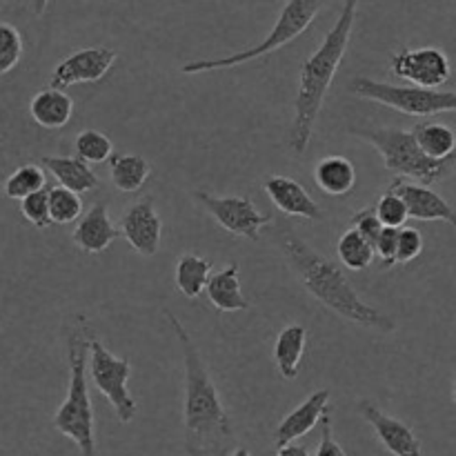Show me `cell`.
I'll return each instance as SVG.
<instances>
[{"mask_svg": "<svg viewBox=\"0 0 456 456\" xmlns=\"http://www.w3.org/2000/svg\"><path fill=\"white\" fill-rule=\"evenodd\" d=\"M74 147L76 156L89 165L105 163L107 159L114 156V142L110 141L107 134L98 132V129H83V132L76 136Z\"/></svg>", "mask_w": 456, "mask_h": 456, "instance_id": "28", "label": "cell"}, {"mask_svg": "<svg viewBox=\"0 0 456 456\" xmlns=\"http://www.w3.org/2000/svg\"><path fill=\"white\" fill-rule=\"evenodd\" d=\"M374 209H377V216L379 221L383 223V227L401 230V227H405V223L410 221L408 205H405V200L392 190L383 191L381 199H379L377 205H374Z\"/></svg>", "mask_w": 456, "mask_h": 456, "instance_id": "30", "label": "cell"}, {"mask_svg": "<svg viewBox=\"0 0 456 456\" xmlns=\"http://www.w3.org/2000/svg\"><path fill=\"white\" fill-rule=\"evenodd\" d=\"M356 12H359V0H346L332 29L325 34V38L321 40L314 53L301 65V78H298L297 98H294L292 129H289L288 136L289 147H292L297 156H303L307 147H310L325 94H328L330 85H332L334 76H337L338 67H341L347 45H350Z\"/></svg>", "mask_w": 456, "mask_h": 456, "instance_id": "3", "label": "cell"}, {"mask_svg": "<svg viewBox=\"0 0 456 456\" xmlns=\"http://www.w3.org/2000/svg\"><path fill=\"white\" fill-rule=\"evenodd\" d=\"M43 190H47V176L40 165H22L4 181V196L12 200H25Z\"/></svg>", "mask_w": 456, "mask_h": 456, "instance_id": "27", "label": "cell"}, {"mask_svg": "<svg viewBox=\"0 0 456 456\" xmlns=\"http://www.w3.org/2000/svg\"><path fill=\"white\" fill-rule=\"evenodd\" d=\"M387 190L396 191L408 205L410 218L414 221H444L456 227V209L430 185L412 183L410 178L396 176Z\"/></svg>", "mask_w": 456, "mask_h": 456, "instance_id": "14", "label": "cell"}, {"mask_svg": "<svg viewBox=\"0 0 456 456\" xmlns=\"http://www.w3.org/2000/svg\"><path fill=\"white\" fill-rule=\"evenodd\" d=\"M239 272V263H230V265H225L223 270L214 272L212 279H209L205 294H208L209 303H212L218 312L249 310V301L245 298L243 289H240Z\"/></svg>", "mask_w": 456, "mask_h": 456, "instance_id": "18", "label": "cell"}, {"mask_svg": "<svg viewBox=\"0 0 456 456\" xmlns=\"http://www.w3.org/2000/svg\"><path fill=\"white\" fill-rule=\"evenodd\" d=\"M89 377H92L96 390L111 403L118 421L132 423L138 412L136 399H134L127 387L129 377H132V363L127 359L114 356L98 338H92Z\"/></svg>", "mask_w": 456, "mask_h": 456, "instance_id": "8", "label": "cell"}, {"mask_svg": "<svg viewBox=\"0 0 456 456\" xmlns=\"http://www.w3.org/2000/svg\"><path fill=\"white\" fill-rule=\"evenodd\" d=\"M361 141L370 142L381 154L386 169L396 176L410 178L421 185H435L456 174V154L445 160H435L419 147L412 129L396 127H361L350 129Z\"/></svg>", "mask_w": 456, "mask_h": 456, "instance_id": "5", "label": "cell"}, {"mask_svg": "<svg viewBox=\"0 0 456 456\" xmlns=\"http://www.w3.org/2000/svg\"><path fill=\"white\" fill-rule=\"evenodd\" d=\"M325 4H328V0H288L283 4V9L279 12V16H276L270 34L261 43L252 45V47L243 49V52L232 53V56L190 61L185 65H181V71L187 76H196L208 74V71L232 69V67L245 65V62L267 56V53L279 52L281 47L289 45L292 40H297L298 36L310 29V25L314 22V18L319 16Z\"/></svg>", "mask_w": 456, "mask_h": 456, "instance_id": "6", "label": "cell"}, {"mask_svg": "<svg viewBox=\"0 0 456 456\" xmlns=\"http://www.w3.org/2000/svg\"><path fill=\"white\" fill-rule=\"evenodd\" d=\"M40 165L47 167V172L61 183L67 190L76 191V194H85V191H94L98 187V176L89 163L80 160L78 156H43Z\"/></svg>", "mask_w": 456, "mask_h": 456, "instance_id": "20", "label": "cell"}, {"mask_svg": "<svg viewBox=\"0 0 456 456\" xmlns=\"http://www.w3.org/2000/svg\"><path fill=\"white\" fill-rule=\"evenodd\" d=\"M337 254L338 261L343 263V267H347L350 272H363L374 263L377 249H374V245L370 243L361 232L352 230L350 227V230L338 239Z\"/></svg>", "mask_w": 456, "mask_h": 456, "instance_id": "26", "label": "cell"}, {"mask_svg": "<svg viewBox=\"0 0 456 456\" xmlns=\"http://www.w3.org/2000/svg\"><path fill=\"white\" fill-rule=\"evenodd\" d=\"M283 248L285 261H288L289 270L297 274L303 288L312 294L319 303H323L328 310L338 314L341 319L350 321V323L359 325V328L374 330L381 334H392L396 330V323L392 316L383 314L381 310L365 303L363 298L356 294L347 276L343 274L341 267L334 261L325 258L323 254L316 252L312 245L298 239L297 234L288 232L281 240Z\"/></svg>", "mask_w": 456, "mask_h": 456, "instance_id": "2", "label": "cell"}, {"mask_svg": "<svg viewBox=\"0 0 456 456\" xmlns=\"http://www.w3.org/2000/svg\"><path fill=\"white\" fill-rule=\"evenodd\" d=\"M392 74L412 87L441 89L452 76V65L439 47H401L390 58Z\"/></svg>", "mask_w": 456, "mask_h": 456, "instance_id": "10", "label": "cell"}, {"mask_svg": "<svg viewBox=\"0 0 456 456\" xmlns=\"http://www.w3.org/2000/svg\"><path fill=\"white\" fill-rule=\"evenodd\" d=\"M350 227L352 230L361 232V234H363L372 245H377L379 236H381L383 230H386V227H383V223L379 221L377 209L374 208H363V209H359V212L352 214Z\"/></svg>", "mask_w": 456, "mask_h": 456, "instance_id": "33", "label": "cell"}, {"mask_svg": "<svg viewBox=\"0 0 456 456\" xmlns=\"http://www.w3.org/2000/svg\"><path fill=\"white\" fill-rule=\"evenodd\" d=\"M374 249H377V258L381 261V265L386 267V270L395 267L396 263H399V230L386 227L383 234L379 236Z\"/></svg>", "mask_w": 456, "mask_h": 456, "instance_id": "34", "label": "cell"}, {"mask_svg": "<svg viewBox=\"0 0 456 456\" xmlns=\"http://www.w3.org/2000/svg\"><path fill=\"white\" fill-rule=\"evenodd\" d=\"M116 62V52L110 47H87L62 58L52 71L49 87L65 89L80 83H98Z\"/></svg>", "mask_w": 456, "mask_h": 456, "instance_id": "11", "label": "cell"}, {"mask_svg": "<svg viewBox=\"0 0 456 456\" xmlns=\"http://www.w3.org/2000/svg\"><path fill=\"white\" fill-rule=\"evenodd\" d=\"M165 319L174 330L185 363V401H183V428H185L187 456H230L234 444V428L223 405L221 395L203 363L199 346L174 312L165 310Z\"/></svg>", "mask_w": 456, "mask_h": 456, "instance_id": "1", "label": "cell"}, {"mask_svg": "<svg viewBox=\"0 0 456 456\" xmlns=\"http://www.w3.org/2000/svg\"><path fill=\"white\" fill-rule=\"evenodd\" d=\"M120 227H116L110 218V209L102 200L89 208L74 227L71 243L83 254H101L118 239Z\"/></svg>", "mask_w": 456, "mask_h": 456, "instance_id": "17", "label": "cell"}, {"mask_svg": "<svg viewBox=\"0 0 456 456\" xmlns=\"http://www.w3.org/2000/svg\"><path fill=\"white\" fill-rule=\"evenodd\" d=\"M194 200H199L205 212L218 223L225 232L239 239L258 240L261 232L270 225V216L256 208V203L245 196H214L209 191H194Z\"/></svg>", "mask_w": 456, "mask_h": 456, "instance_id": "9", "label": "cell"}, {"mask_svg": "<svg viewBox=\"0 0 456 456\" xmlns=\"http://www.w3.org/2000/svg\"><path fill=\"white\" fill-rule=\"evenodd\" d=\"M354 96L392 107L405 116H436L444 111H456V89H423L412 85H390L381 80L359 76L350 83Z\"/></svg>", "mask_w": 456, "mask_h": 456, "instance_id": "7", "label": "cell"}, {"mask_svg": "<svg viewBox=\"0 0 456 456\" xmlns=\"http://www.w3.org/2000/svg\"><path fill=\"white\" fill-rule=\"evenodd\" d=\"M120 234L125 236L132 249L141 256L151 258L160 248V234H163V221L156 212V205L151 196L136 200L125 209L120 218Z\"/></svg>", "mask_w": 456, "mask_h": 456, "instance_id": "12", "label": "cell"}, {"mask_svg": "<svg viewBox=\"0 0 456 456\" xmlns=\"http://www.w3.org/2000/svg\"><path fill=\"white\" fill-rule=\"evenodd\" d=\"M89 347H92V337L87 332V323L76 316L67 328V365H69L67 396L53 414L52 423L62 436L76 444L80 456H98L96 423H94V408L87 390Z\"/></svg>", "mask_w": 456, "mask_h": 456, "instance_id": "4", "label": "cell"}, {"mask_svg": "<svg viewBox=\"0 0 456 456\" xmlns=\"http://www.w3.org/2000/svg\"><path fill=\"white\" fill-rule=\"evenodd\" d=\"M49 0H31V12L36 13V16H43L45 9H47Z\"/></svg>", "mask_w": 456, "mask_h": 456, "instance_id": "38", "label": "cell"}, {"mask_svg": "<svg viewBox=\"0 0 456 456\" xmlns=\"http://www.w3.org/2000/svg\"><path fill=\"white\" fill-rule=\"evenodd\" d=\"M314 183L328 196H346L356 185V167L346 156L330 154L314 165Z\"/></svg>", "mask_w": 456, "mask_h": 456, "instance_id": "21", "label": "cell"}, {"mask_svg": "<svg viewBox=\"0 0 456 456\" xmlns=\"http://www.w3.org/2000/svg\"><path fill=\"white\" fill-rule=\"evenodd\" d=\"M276 456H310L303 445H297V444H289V445H283V448H279V452Z\"/></svg>", "mask_w": 456, "mask_h": 456, "instance_id": "37", "label": "cell"}, {"mask_svg": "<svg viewBox=\"0 0 456 456\" xmlns=\"http://www.w3.org/2000/svg\"><path fill=\"white\" fill-rule=\"evenodd\" d=\"M151 172L150 160L138 154H114L110 159V178L114 187L125 194H134L142 187Z\"/></svg>", "mask_w": 456, "mask_h": 456, "instance_id": "24", "label": "cell"}, {"mask_svg": "<svg viewBox=\"0 0 456 456\" xmlns=\"http://www.w3.org/2000/svg\"><path fill=\"white\" fill-rule=\"evenodd\" d=\"M419 147L430 159L445 160L456 154V132L444 123H419L412 127Z\"/></svg>", "mask_w": 456, "mask_h": 456, "instance_id": "25", "label": "cell"}, {"mask_svg": "<svg viewBox=\"0 0 456 456\" xmlns=\"http://www.w3.org/2000/svg\"><path fill=\"white\" fill-rule=\"evenodd\" d=\"M230 456H252V452H249L248 448H236L234 452H232Z\"/></svg>", "mask_w": 456, "mask_h": 456, "instance_id": "39", "label": "cell"}, {"mask_svg": "<svg viewBox=\"0 0 456 456\" xmlns=\"http://www.w3.org/2000/svg\"><path fill=\"white\" fill-rule=\"evenodd\" d=\"M49 208H52V221L56 225H69L83 218V200L80 194L56 185L49 187Z\"/></svg>", "mask_w": 456, "mask_h": 456, "instance_id": "29", "label": "cell"}, {"mask_svg": "<svg viewBox=\"0 0 456 456\" xmlns=\"http://www.w3.org/2000/svg\"><path fill=\"white\" fill-rule=\"evenodd\" d=\"M307 330L303 325H288L279 332L274 341V363L285 381H294L301 370L303 354H305Z\"/></svg>", "mask_w": 456, "mask_h": 456, "instance_id": "22", "label": "cell"}, {"mask_svg": "<svg viewBox=\"0 0 456 456\" xmlns=\"http://www.w3.org/2000/svg\"><path fill=\"white\" fill-rule=\"evenodd\" d=\"M263 191L267 194V199L274 203V208L279 212L288 214L294 218H307V221H323V209L310 196V191L297 183L289 176H279V174H272L263 183Z\"/></svg>", "mask_w": 456, "mask_h": 456, "instance_id": "15", "label": "cell"}, {"mask_svg": "<svg viewBox=\"0 0 456 456\" xmlns=\"http://www.w3.org/2000/svg\"><path fill=\"white\" fill-rule=\"evenodd\" d=\"M29 114L43 129H62L74 116V101L62 89H40L31 98Z\"/></svg>", "mask_w": 456, "mask_h": 456, "instance_id": "19", "label": "cell"}, {"mask_svg": "<svg viewBox=\"0 0 456 456\" xmlns=\"http://www.w3.org/2000/svg\"><path fill=\"white\" fill-rule=\"evenodd\" d=\"M356 408H359L361 417L372 426L374 435H377V439L381 441V445L387 452L395 456H426L423 454L421 441H419V436L414 435V430L408 423L390 417V414L383 412L381 408H377L368 399L361 401Z\"/></svg>", "mask_w": 456, "mask_h": 456, "instance_id": "13", "label": "cell"}, {"mask_svg": "<svg viewBox=\"0 0 456 456\" xmlns=\"http://www.w3.org/2000/svg\"><path fill=\"white\" fill-rule=\"evenodd\" d=\"M314 456H347L346 450L338 445V441L334 439L332 432V417L325 414L323 421H321V444Z\"/></svg>", "mask_w": 456, "mask_h": 456, "instance_id": "36", "label": "cell"}, {"mask_svg": "<svg viewBox=\"0 0 456 456\" xmlns=\"http://www.w3.org/2000/svg\"><path fill=\"white\" fill-rule=\"evenodd\" d=\"M452 401H454V405H456V379H454V383H452Z\"/></svg>", "mask_w": 456, "mask_h": 456, "instance_id": "40", "label": "cell"}, {"mask_svg": "<svg viewBox=\"0 0 456 456\" xmlns=\"http://www.w3.org/2000/svg\"><path fill=\"white\" fill-rule=\"evenodd\" d=\"M212 263L200 254H183L176 263V288L183 297L199 298L212 279Z\"/></svg>", "mask_w": 456, "mask_h": 456, "instance_id": "23", "label": "cell"}, {"mask_svg": "<svg viewBox=\"0 0 456 456\" xmlns=\"http://www.w3.org/2000/svg\"><path fill=\"white\" fill-rule=\"evenodd\" d=\"M330 399H332V392L316 390L312 392L298 408H294L292 412L279 423V428H276V448H283V445H289L297 439H301V436L310 435V432L323 421L325 414H328Z\"/></svg>", "mask_w": 456, "mask_h": 456, "instance_id": "16", "label": "cell"}, {"mask_svg": "<svg viewBox=\"0 0 456 456\" xmlns=\"http://www.w3.org/2000/svg\"><path fill=\"white\" fill-rule=\"evenodd\" d=\"M20 214L27 223H31L38 230H47L52 225V208H49V187L38 194L27 196L20 200Z\"/></svg>", "mask_w": 456, "mask_h": 456, "instance_id": "32", "label": "cell"}, {"mask_svg": "<svg viewBox=\"0 0 456 456\" xmlns=\"http://www.w3.org/2000/svg\"><path fill=\"white\" fill-rule=\"evenodd\" d=\"M423 252V236L421 232L414 230V227H401L399 230V263H405L419 258V254Z\"/></svg>", "mask_w": 456, "mask_h": 456, "instance_id": "35", "label": "cell"}, {"mask_svg": "<svg viewBox=\"0 0 456 456\" xmlns=\"http://www.w3.org/2000/svg\"><path fill=\"white\" fill-rule=\"evenodd\" d=\"M22 58V36L12 22L0 25V74H9Z\"/></svg>", "mask_w": 456, "mask_h": 456, "instance_id": "31", "label": "cell"}]
</instances>
